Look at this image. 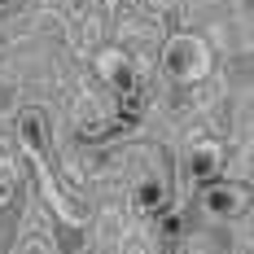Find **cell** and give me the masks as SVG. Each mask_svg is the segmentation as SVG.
<instances>
[{
    "mask_svg": "<svg viewBox=\"0 0 254 254\" xmlns=\"http://www.w3.org/2000/svg\"><path fill=\"white\" fill-rule=\"evenodd\" d=\"M162 70L176 79V83H197V79H206V70H210V49H206V40L193 35V31L171 35V40L162 44Z\"/></svg>",
    "mask_w": 254,
    "mask_h": 254,
    "instance_id": "obj_1",
    "label": "cell"
},
{
    "mask_svg": "<svg viewBox=\"0 0 254 254\" xmlns=\"http://www.w3.org/2000/svg\"><path fill=\"white\" fill-rule=\"evenodd\" d=\"M202 215L215 219V224H228V219H241L250 210V189L237 184V180H210L202 189Z\"/></svg>",
    "mask_w": 254,
    "mask_h": 254,
    "instance_id": "obj_2",
    "label": "cell"
},
{
    "mask_svg": "<svg viewBox=\"0 0 254 254\" xmlns=\"http://www.w3.org/2000/svg\"><path fill=\"white\" fill-rule=\"evenodd\" d=\"M184 171H189V180H197V184H210V180L224 171V145H215V140H193L189 153H184Z\"/></svg>",
    "mask_w": 254,
    "mask_h": 254,
    "instance_id": "obj_3",
    "label": "cell"
},
{
    "mask_svg": "<svg viewBox=\"0 0 254 254\" xmlns=\"http://www.w3.org/2000/svg\"><path fill=\"white\" fill-rule=\"evenodd\" d=\"M167 197H171V184H167V176L149 171V176L136 180V189H131V210H140V215H162Z\"/></svg>",
    "mask_w": 254,
    "mask_h": 254,
    "instance_id": "obj_4",
    "label": "cell"
},
{
    "mask_svg": "<svg viewBox=\"0 0 254 254\" xmlns=\"http://www.w3.org/2000/svg\"><path fill=\"white\" fill-rule=\"evenodd\" d=\"M97 75H101L114 92H131V83H136L131 57H127L123 49H101V53H97Z\"/></svg>",
    "mask_w": 254,
    "mask_h": 254,
    "instance_id": "obj_5",
    "label": "cell"
}]
</instances>
